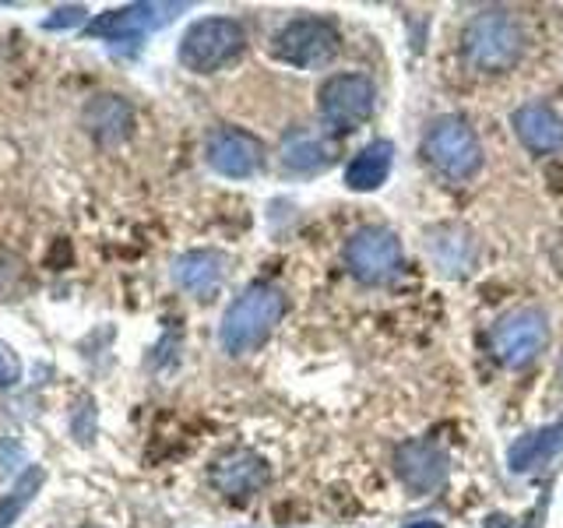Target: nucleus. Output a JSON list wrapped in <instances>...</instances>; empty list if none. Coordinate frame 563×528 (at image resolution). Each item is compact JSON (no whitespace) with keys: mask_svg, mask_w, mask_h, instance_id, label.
Listing matches in <instances>:
<instances>
[{"mask_svg":"<svg viewBox=\"0 0 563 528\" xmlns=\"http://www.w3.org/2000/svg\"><path fill=\"white\" fill-rule=\"evenodd\" d=\"M282 314H286V296H282V289L251 286L243 296H236V304L222 317V331H219L222 349L229 356H246V352H254L275 331Z\"/></svg>","mask_w":563,"mask_h":528,"instance_id":"f257e3e1","label":"nucleus"},{"mask_svg":"<svg viewBox=\"0 0 563 528\" xmlns=\"http://www.w3.org/2000/svg\"><path fill=\"white\" fill-rule=\"evenodd\" d=\"M243 25L233 18H201L194 22L180 43V64L194 75H211L243 53Z\"/></svg>","mask_w":563,"mask_h":528,"instance_id":"f03ea898","label":"nucleus"},{"mask_svg":"<svg viewBox=\"0 0 563 528\" xmlns=\"http://www.w3.org/2000/svg\"><path fill=\"white\" fill-rule=\"evenodd\" d=\"M521 53V29L507 11H486L465 29V57L479 70H507Z\"/></svg>","mask_w":563,"mask_h":528,"instance_id":"7ed1b4c3","label":"nucleus"},{"mask_svg":"<svg viewBox=\"0 0 563 528\" xmlns=\"http://www.w3.org/2000/svg\"><path fill=\"white\" fill-rule=\"evenodd\" d=\"M427 158L451 180H468L483 166V145L465 120L444 117L427 131Z\"/></svg>","mask_w":563,"mask_h":528,"instance_id":"20e7f679","label":"nucleus"},{"mask_svg":"<svg viewBox=\"0 0 563 528\" xmlns=\"http://www.w3.org/2000/svg\"><path fill=\"white\" fill-rule=\"evenodd\" d=\"M374 81L366 75H334L321 85V96H317V110H321L324 128L331 131H356L360 123L369 120L374 113Z\"/></svg>","mask_w":563,"mask_h":528,"instance_id":"39448f33","label":"nucleus"},{"mask_svg":"<svg viewBox=\"0 0 563 528\" xmlns=\"http://www.w3.org/2000/svg\"><path fill=\"white\" fill-rule=\"evenodd\" d=\"M272 53L289 67H324L339 53V32L324 18H296V22L275 32Z\"/></svg>","mask_w":563,"mask_h":528,"instance_id":"423d86ee","label":"nucleus"},{"mask_svg":"<svg viewBox=\"0 0 563 528\" xmlns=\"http://www.w3.org/2000/svg\"><path fill=\"white\" fill-rule=\"evenodd\" d=\"M493 342V352H497V360L504 366H528L539 352L550 342V324H545V314L536 310V307H521L515 314H507L497 321L489 334Z\"/></svg>","mask_w":563,"mask_h":528,"instance_id":"0eeeda50","label":"nucleus"},{"mask_svg":"<svg viewBox=\"0 0 563 528\" xmlns=\"http://www.w3.org/2000/svg\"><path fill=\"white\" fill-rule=\"evenodd\" d=\"M345 268L352 272V278L366 282V286H377V282L391 278L401 268V240L391 229L380 226L360 229L345 243Z\"/></svg>","mask_w":563,"mask_h":528,"instance_id":"6e6552de","label":"nucleus"},{"mask_svg":"<svg viewBox=\"0 0 563 528\" xmlns=\"http://www.w3.org/2000/svg\"><path fill=\"white\" fill-rule=\"evenodd\" d=\"M448 469H451V458L437 440H409V444H401L395 454L398 480L405 490L416 493V497H427V493L444 486Z\"/></svg>","mask_w":563,"mask_h":528,"instance_id":"1a4fd4ad","label":"nucleus"},{"mask_svg":"<svg viewBox=\"0 0 563 528\" xmlns=\"http://www.w3.org/2000/svg\"><path fill=\"white\" fill-rule=\"evenodd\" d=\"M205 155H208V166L216 173L233 176V180H246V176H254L261 166V141L240 128H219L208 134Z\"/></svg>","mask_w":563,"mask_h":528,"instance_id":"9d476101","label":"nucleus"},{"mask_svg":"<svg viewBox=\"0 0 563 528\" xmlns=\"http://www.w3.org/2000/svg\"><path fill=\"white\" fill-rule=\"evenodd\" d=\"M173 11H184V4H131L120 11H106L88 25V35H92V40H113V43L141 40L148 29L163 25L166 18H173Z\"/></svg>","mask_w":563,"mask_h":528,"instance_id":"9b49d317","label":"nucleus"},{"mask_svg":"<svg viewBox=\"0 0 563 528\" xmlns=\"http://www.w3.org/2000/svg\"><path fill=\"white\" fill-rule=\"evenodd\" d=\"M264 483H268V462L254 451H233L211 465V486H216L222 497L246 501Z\"/></svg>","mask_w":563,"mask_h":528,"instance_id":"f8f14e48","label":"nucleus"},{"mask_svg":"<svg viewBox=\"0 0 563 528\" xmlns=\"http://www.w3.org/2000/svg\"><path fill=\"white\" fill-rule=\"evenodd\" d=\"M515 131L521 145L536 155L563 152V117L545 102H525L515 113Z\"/></svg>","mask_w":563,"mask_h":528,"instance_id":"ddd939ff","label":"nucleus"},{"mask_svg":"<svg viewBox=\"0 0 563 528\" xmlns=\"http://www.w3.org/2000/svg\"><path fill=\"white\" fill-rule=\"evenodd\" d=\"M222 275H225V254H219V251H190L184 257H176V264H173L176 286L187 289L190 296H201V299L219 293Z\"/></svg>","mask_w":563,"mask_h":528,"instance_id":"4468645a","label":"nucleus"},{"mask_svg":"<svg viewBox=\"0 0 563 528\" xmlns=\"http://www.w3.org/2000/svg\"><path fill=\"white\" fill-rule=\"evenodd\" d=\"M560 451H563V419L550 422V427H542V430L518 437L515 444H510V451H507V465H510V472H518V475L521 472H536L545 462H553Z\"/></svg>","mask_w":563,"mask_h":528,"instance_id":"2eb2a0df","label":"nucleus"},{"mask_svg":"<svg viewBox=\"0 0 563 528\" xmlns=\"http://www.w3.org/2000/svg\"><path fill=\"white\" fill-rule=\"evenodd\" d=\"M391 163H395L391 141H369V145L360 155H352V163L345 166V187L377 190L387 176H391Z\"/></svg>","mask_w":563,"mask_h":528,"instance_id":"dca6fc26","label":"nucleus"},{"mask_svg":"<svg viewBox=\"0 0 563 528\" xmlns=\"http://www.w3.org/2000/svg\"><path fill=\"white\" fill-rule=\"evenodd\" d=\"M282 163L292 173H321L331 163V145L310 131H296L282 141Z\"/></svg>","mask_w":563,"mask_h":528,"instance_id":"f3484780","label":"nucleus"},{"mask_svg":"<svg viewBox=\"0 0 563 528\" xmlns=\"http://www.w3.org/2000/svg\"><path fill=\"white\" fill-rule=\"evenodd\" d=\"M85 120H88V131H92L99 141H120L131 131V106L117 96H102L88 106Z\"/></svg>","mask_w":563,"mask_h":528,"instance_id":"a211bd4d","label":"nucleus"},{"mask_svg":"<svg viewBox=\"0 0 563 528\" xmlns=\"http://www.w3.org/2000/svg\"><path fill=\"white\" fill-rule=\"evenodd\" d=\"M40 483H43V469H32V472H25L22 480H18V486L8 493L4 501H0V528H11V521L22 515L25 510V504L35 497V490H40Z\"/></svg>","mask_w":563,"mask_h":528,"instance_id":"6ab92c4d","label":"nucleus"},{"mask_svg":"<svg viewBox=\"0 0 563 528\" xmlns=\"http://www.w3.org/2000/svg\"><path fill=\"white\" fill-rule=\"evenodd\" d=\"M18 381H22V363H18L11 345L0 342V387H14Z\"/></svg>","mask_w":563,"mask_h":528,"instance_id":"aec40b11","label":"nucleus"},{"mask_svg":"<svg viewBox=\"0 0 563 528\" xmlns=\"http://www.w3.org/2000/svg\"><path fill=\"white\" fill-rule=\"evenodd\" d=\"M85 8H78V4H70V8H60V11H53V18H46V29H67V25H81L85 22Z\"/></svg>","mask_w":563,"mask_h":528,"instance_id":"412c9836","label":"nucleus"},{"mask_svg":"<svg viewBox=\"0 0 563 528\" xmlns=\"http://www.w3.org/2000/svg\"><path fill=\"white\" fill-rule=\"evenodd\" d=\"M405 528H444V525H440V521H430V518H419V521H409Z\"/></svg>","mask_w":563,"mask_h":528,"instance_id":"4be33fe9","label":"nucleus"},{"mask_svg":"<svg viewBox=\"0 0 563 528\" xmlns=\"http://www.w3.org/2000/svg\"><path fill=\"white\" fill-rule=\"evenodd\" d=\"M560 374H563V366H560Z\"/></svg>","mask_w":563,"mask_h":528,"instance_id":"5701e85b","label":"nucleus"},{"mask_svg":"<svg viewBox=\"0 0 563 528\" xmlns=\"http://www.w3.org/2000/svg\"><path fill=\"white\" fill-rule=\"evenodd\" d=\"M528 528H532V525H528Z\"/></svg>","mask_w":563,"mask_h":528,"instance_id":"b1692460","label":"nucleus"}]
</instances>
